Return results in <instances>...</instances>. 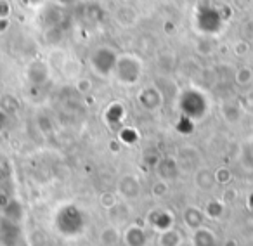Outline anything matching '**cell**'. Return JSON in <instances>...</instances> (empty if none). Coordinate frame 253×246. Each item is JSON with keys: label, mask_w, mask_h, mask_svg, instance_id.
Instances as JSON below:
<instances>
[{"label": "cell", "mask_w": 253, "mask_h": 246, "mask_svg": "<svg viewBox=\"0 0 253 246\" xmlns=\"http://www.w3.org/2000/svg\"><path fill=\"white\" fill-rule=\"evenodd\" d=\"M5 123H7V116H5V113L0 111V130L5 127Z\"/></svg>", "instance_id": "3957f363"}, {"label": "cell", "mask_w": 253, "mask_h": 246, "mask_svg": "<svg viewBox=\"0 0 253 246\" xmlns=\"http://www.w3.org/2000/svg\"><path fill=\"white\" fill-rule=\"evenodd\" d=\"M21 217H23V208L18 201H9L7 205L4 206V218L7 220L14 222V224H19L21 222Z\"/></svg>", "instance_id": "7a4b0ae2"}, {"label": "cell", "mask_w": 253, "mask_h": 246, "mask_svg": "<svg viewBox=\"0 0 253 246\" xmlns=\"http://www.w3.org/2000/svg\"><path fill=\"white\" fill-rule=\"evenodd\" d=\"M19 229L18 224L7 220V218H0V243L4 246H12L18 239Z\"/></svg>", "instance_id": "6da1fadb"}]
</instances>
